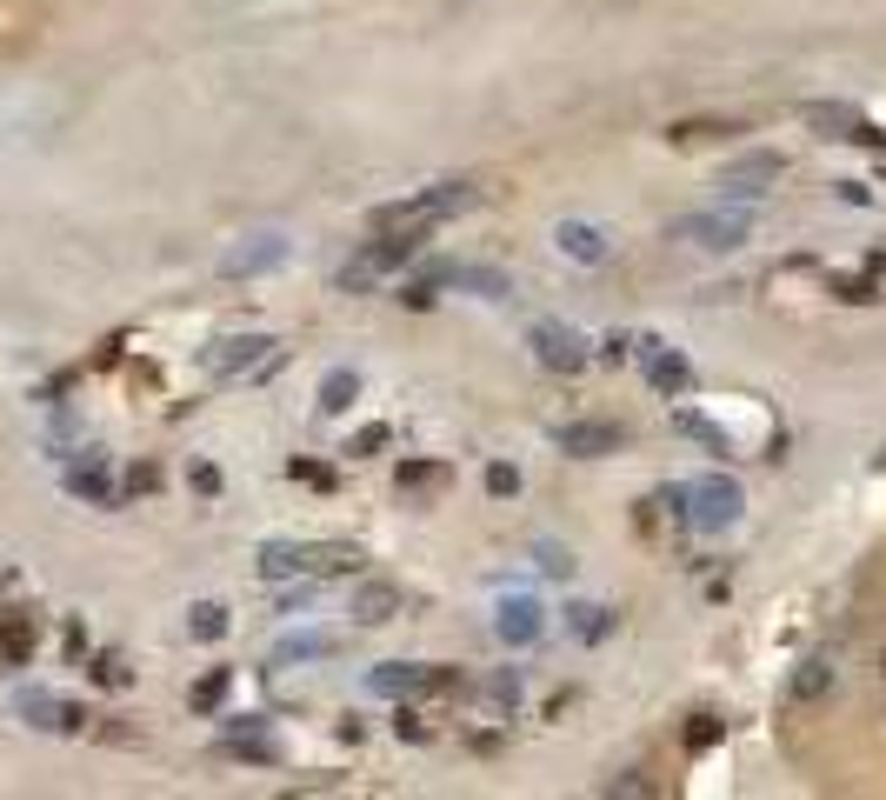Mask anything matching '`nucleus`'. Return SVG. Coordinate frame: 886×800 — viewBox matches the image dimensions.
I'll return each instance as SVG.
<instances>
[{"label":"nucleus","instance_id":"f257e3e1","mask_svg":"<svg viewBox=\"0 0 886 800\" xmlns=\"http://www.w3.org/2000/svg\"><path fill=\"white\" fill-rule=\"evenodd\" d=\"M460 207H474V187H467V180H440V187H427V194H414V200L374 207V234H420V227H434V220H447V214H460Z\"/></svg>","mask_w":886,"mask_h":800},{"label":"nucleus","instance_id":"f03ea898","mask_svg":"<svg viewBox=\"0 0 886 800\" xmlns=\"http://www.w3.org/2000/svg\"><path fill=\"white\" fill-rule=\"evenodd\" d=\"M747 234H754V214H747V200H720V207H707V214H687V220H674V240H687V247H707V254H734Z\"/></svg>","mask_w":886,"mask_h":800},{"label":"nucleus","instance_id":"7ed1b4c3","mask_svg":"<svg viewBox=\"0 0 886 800\" xmlns=\"http://www.w3.org/2000/svg\"><path fill=\"white\" fill-rule=\"evenodd\" d=\"M740 507H747V494L727 474H707V481L687 487V527H700V534H727L740 521Z\"/></svg>","mask_w":886,"mask_h":800},{"label":"nucleus","instance_id":"20e7f679","mask_svg":"<svg viewBox=\"0 0 886 800\" xmlns=\"http://www.w3.org/2000/svg\"><path fill=\"white\" fill-rule=\"evenodd\" d=\"M367 688H374L380 701H414V694H454L460 674H454V668H407V661H387V668L367 674Z\"/></svg>","mask_w":886,"mask_h":800},{"label":"nucleus","instance_id":"39448f33","mask_svg":"<svg viewBox=\"0 0 886 800\" xmlns=\"http://www.w3.org/2000/svg\"><path fill=\"white\" fill-rule=\"evenodd\" d=\"M414 254H420V234H394V240H374L367 254H354V260L340 267V287H347V294H367V287H374L380 274L407 267Z\"/></svg>","mask_w":886,"mask_h":800},{"label":"nucleus","instance_id":"423d86ee","mask_svg":"<svg viewBox=\"0 0 886 800\" xmlns=\"http://www.w3.org/2000/svg\"><path fill=\"white\" fill-rule=\"evenodd\" d=\"M200 361H207V374H213V381H233V374L267 367V361H273V340H267V334H227V340H213Z\"/></svg>","mask_w":886,"mask_h":800},{"label":"nucleus","instance_id":"0eeeda50","mask_svg":"<svg viewBox=\"0 0 886 800\" xmlns=\"http://www.w3.org/2000/svg\"><path fill=\"white\" fill-rule=\"evenodd\" d=\"M774 180H780V154H740L720 174V200H760Z\"/></svg>","mask_w":886,"mask_h":800},{"label":"nucleus","instance_id":"6e6552de","mask_svg":"<svg viewBox=\"0 0 886 800\" xmlns=\"http://www.w3.org/2000/svg\"><path fill=\"white\" fill-rule=\"evenodd\" d=\"M534 361H540L547 374H580V367H587V340H580L574 327H560V320H540V327H534Z\"/></svg>","mask_w":886,"mask_h":800},{"label":"nucleus","instance_id":"1a4fd4ad","mask_svg":"<svg viewBox=\"0 0 886 800\" xmlns=\"http://www.w3.org/2000/svg\"><path fill=\"white\" fill-rule=\"evenodd\" d=\"M494 634H500L507 648H534V641L547 634V608H540L534 594H507V601L494 608Z\"/></svg>","mask_w":886,"mask_h":800},{"label":"nucleus","instance_id":"9d476101","mask_svg":"<svg viewBox=\"0 0 886 800\" xmlns=\"http://www.w3.org/2000/svg\"><path fill=\"white\" fill-rule=\"evenodd\" d=\"M280 260H287V240L280 234H253V240H240V247L220 254V274L227 280H253V274H273Z\"/></svg>","mask_w":886,"mask_h":800},{"label":"nucleus","instance_id":"9b49d317","mask_svg":"<svg viewBox=\"0 0 886 800\" xmlns=\"http://www.w3.org/2000/svg\"><path fill=\"white\" fill-rule=\"evenodd\" d=\"M620 447H627L620 421H567L560 427V454H574V461H600V454H620Z\"/></svg>","mask_w":886,"mask_h":800},{"label":"nucleus","instance_id":"f8f14e48","mask_svg":"<svg viewBox=\"0 0 886 800\" xmlns=\"http://www.w3.org/2000/svg\"><path fill=\"white\" fill-rule=\"evenodd\" d=\"M634 354L647 361V374H654L660 394H687V387H694V367H687L680 354H667V340H634Z\"/></svg>","mask_w":886,"mask_h":800},{"label":"nucleus","instance_id":"ddd939ff","mask_svg":"<svg viewBox=\"0 0 886 800\" xmlns=\"http://www.w3.org/2000/svg\"><path fill=\"white\" fill-rule=\"evenodd\" d=\"M554 247H560L567 260H580V267H600V260H607V234H600L594 220H560V227H554Z\"/></svg>","mask_w":886,"mask_h":800},{"label":"nucleus","instance_id":"4468645a","mask_svg":"<svg viewBox=\"0 0 886 800\" xmlns=\"http://www.w3.org/2000/svg\"><path fill=\"white\" fill-rule=\"evenodd\" d=\"M394 614H400V587L394 581H360L354 587V621L360 628H387Z\"/></svg>","mask_w":886,"mask_h":800},{"label":"nucleus","instance_id":"2eb2a0df","mask_svg":"<svg viewBox=\"0 0 886 800\" xmlns=\"http://www.w3.org/2000/svg\"><path fill=\"white\" fill-rule=\"evenodd\" d=\"M33 641H40L33 614H0V668H27L33 661Z\"/></svg>","mask_w":886,"mask_h":800},{"label":"nucleus","instance_id":"dca6fc26","mask_svg":"<svg viewBox=\"0 0 886 800\" xmlns=\"http://www.w3.org/2000/svg\"><path fill=\"white\" fill-rule=\"evenodd\" d=\"M440 280H447V287H467V294H480V300H507V294H514L500 267H440Z\"/></svg>","mask_w":886,"mask_h":800},{"label":"nucleus","instance_id":"f3484780","mask_svg":"<svg viewBox=\"0 0 886 800\" xmlns=\"http://www.w3.org/2000/svg\"><path fill=\"white\" fill-rule=\"evenodd\" d=\"M67 494H80V501H93V507H107V501H113V481H107L100 454H87L80 467H67Z\"/></svg>","mask_w":886,"mask_h":800},{"label":"nucleus","instance_id":"a211bd4d","mask_svg":"<svg viewBox=\"0 0 886 800\" xmlns=\"http://www.w3.org/2000/svg\"><path fill=\"white\" fill-rule=\"evenodd\" d=\"M227 754H233V761H253V768H273V761H280V741H273L267 728H233V734H227Z\"/></svg>","mask_w":886,"mask_h":800},{"label":"nucleus","instance_id":"6ab92c4d","mask_svg":"<svg viewBox=\"0 0 886 800\" xmlns=\"http://www.w3.org/2000/svg\"><path fill=\"white\" fill-rule=\"evenodd\" d=\"M567 634H574V641H607V634H614V608L574 601V608H567Z\"/></svg>","mask_w":886,"mask_h":800},{"label":"nucleus","instance_id":"aec40b11","mask_svg":"<svg viewBox=\"0 0 886 800\" xmlns=\"http://www.w3.org/2000/svg\"><path fill=\"white\" fill-rule=\"evenodd\" d=\"M260 574H267V581H293V574H307V547H293V541H267V547H260Z\"/></svg>","mask_w":886,"mask_h":800},{"label":"nucleus","instance_id":"412c9836","mask_svg":"<svg viewBox=\"0 0 886 800\" xmlns=\"http://www.w3.org/2000/svg\"><path fill=\"white\" fill-rule=\"evenodd\" d=\"M327 654H340V641H334V634H287V641L273 648V661H280V668H293V661H327Z\"/></svg>","mask_w":886,"mask_h":800},{"label":"nucleus","instance_id":"4be33fe9","mask_svg":"<svg viewBox=\"0 0 886 800\" xmlns=\"http://www.w3.org/2000/svg\"><path fill=\"white\" fill-rule=\"evenodd\" d=\"M520 688H527V681H520V668H500V674H494V681L480 688L487 714H494V721H500V714H514V708H520Z\"/></svg>","mask_w":886,"mask_h":800},{"label":"nucleus","instance_id":"5701e85b","mask_svg":"<svg viewBox=\"0 0 886 800\" xmlns=\"http://www.w3.org/2000/svg\"><path fill=\"white\" fill-rule=\"evenodd\" d=\"M354 401H360V374H354V367H334V374L320 381V407H327V414H347Z\"/></svg>","mask_w":886,"mask_h":800},{"label":"nucleus","instance_id":"b1692460","mask_svg":"<svg viewBox=\"0 0 886 800\" xmlns=\"http://www.w3.org/2000/svg\"><path fill=\"white\" fill-rule=\"evenodd\" d=\"M787 694H794V701H820V694H834V668H827V661H800L794 681H787Z\"/></svg>","mask_w":886,"mask_h":800},{"label":"nucleus","instance_id":"393cba45","mask_svg":"<svg viewBox=\"0 0 886 800\" xmlns=\"http://www.w3.org/2000/svg\"><path fill=\"white\" fill-rule=\"evenodd\" d=\"M347 567H360V547H347V541L307 547V574H347Z\"/></svg>","mask_w":886,"mask_h":800},{"label":"nucleus","instance_id":"a878e982","mask_svg":"<svg viewBox=\"0 0 886 800\" xmlns=\"http://www.w3.org/2000/svg\"><path fill=\"white\" fill-rule=\"evenodd\" d=\"M440 481H447V467H434V461H407V467L394 474L400 494H427V487H440Z\"/></svg>","mask_w":886,"mask_h":800},{"label":"nucleus","instance_id":"bb28decb","mask_svg":"<svg viewBox=\"0 0 886 800\" xmlns=\"http://www.w3.org/2000/svg\"><path fill=\"white\" fill-rule=\"evenodd\" d=\"M187 634H193V641H220V634H227V608H220V601H200V608L187 614Z\"/></svg>","mask_w":886,"mask_h":800},{"label":"nucleus","instance_id":"cd10ccee","mask_svg":"<svg viewBox=\"0 0 886 800\" xmlns=\"http://www.w3.org/2000/svg\"><path fill=\"white\" fill-rule=\"evenodd\" d=\"M674 434H687V441H700V447H714V454H727V434H720L714 421H700V414H674Z\"/></svg>","mask_w":886,"mask_h":800},{"label":"nucleus","instance_id":"c85d7f7f","mask_svg":"<svg viewBox=\"0 0 886 800\" xmlns=\"http://www.w3.org/2000/svg\"><path fill=\"white\" fill-rule=\"evenodd\" d=\"M720 134H740V127H720V120H680V127H667V140H680V147H694V140H720Z\"/></svg>","mask_w":886,"mask_h":800},{"label":"nucleus","instance_id":"c756f323","mask_svg":"<svg viewBox=\"0 0 886 800\" xmlns=\"http://www.w3.org/2000/svg\"><path fill=\"white\" fill-rule=\"evenodd\" d=\"M187 701H193V714H213V708L227 701V668H213V674H207V681H200Z\"/></svg>","mask_w":886,"mask_h":800},{"label":"nucleus","instance_id":"7c9ffc66","mask_svg":"<svg viewBox=\"0 0 886 800\" xmlns=\"http://www.w3.org/2000/svg\"><path fill=\"white\" fill-rule=\"evenodd\" d=\"M720 734H727V721H720V714H694V721H687V748H694V754H707Z\"/></svg>","mask_w":886,"mask_h":800},{"label":"nucleus","instance_id":"2f4dec72","mask_svg":"<svg viewBox=\"0 0 886 800\" xmlns=\"http://www.w3.org/2000/svg\"><path fill=\"white\" fill-rule=\"evenodd\" d=\"M487 494H494V501H514V494H520V467L494 461V467H487Z\"/></svg>","mask_w":886,"mask_h":800},{"label":"nucleus","instance_id":"473e14b6","mask_svg":"<svg viewBox=\"0 0 886 800\" xmlns=\"http://www.w3.org/2000/svg\"><path fill=\"white\" fill-rule=\"evenodd\" d=\"M607 794H614V800H647V794H654V781H640V774H620V781H607Z\"/></svg>","mask_w":886,"mask_h":800},{"label":"nucleus","instance_id":"72a5a7b5","mask_svg":"<svg viewBox=\"0 0 886 800\" xmlns=\"http://www.w3.org/2000/svg\"><path fill=\"white\" fill-rule=\"evenodd\" d=\"M834 294H840V300H854V307L880 300V287H874V280H834Z\"/></svg>","mask_w":886,"mask_h":800},{"label":"nucleus","instance_id":"f704fd0d","mask_svg":"<svg viewBox=\"0 0 886 800\" xmlns=\"http://www.w3.org/2000/svg\"><path fill=\"white\" fill-rule=\"evenodd\" d=\"M287 474H293V481H307V487H334V467H320V461H293Z\"/></svg>","mask_w":886,"mask_h":800},{"label":"nucleus","instance_id":"c9c22d12","mask_svg":"<svg viewBox=\"0 0 886 800\" xmlns=\"http://www.w3.org/2000/svg\"><path fill=\"white\" fill-rule=\"evenodd\" d=\"M93 681H100V688H127V668H120L113 654H100V661H93Z\"/></svg>","mask_w":886,"mask_h":800},{"label":"nucleus","instance_id":"e433bc0d","mask_svg":"<svg viewBox=\"0 0 886 800\" xmlns=\"http://www.w3.org/2000/svg\"><path fill=\"white\" fill-rule=\"evenodd\" d=\"M193 487H200V494H220V467H207V461H193Z\"/></svg>","mask_w":886,"mask_h":800},{"label":"nucleus","instance_id":"4c0bfd02","mask_svg":"<svg viewBox=\"0 0 886 800\" xmlns=\"http://www.w3.org/2000/svg\"><path fill=\"white\" fill-rule=\"evenodd\" d=\"M540 567H547V574H574V554H560V547H540Z\"/></svg>","mask_w":886,"mask_h":800},{"label":"nucleus","instance_id":"58836bf2","mask_svg":"<svg viewBox=\"0 0 886 800\" xmlns=\"http://www.w3.org/2000/svg\"><path fill=\"white\" fill-rule=\"evenodd\" d=\"M394 728H400V741H427V721H420V714H407V708H400V721H394Z\"/></svg>","mask_w":886,"mask_h":800},{"label":"nucleus","instance_id":"ea45409f","mask_svg":"<svg viewBox=\"0 0 886 800\" xmlns=\"http://www.w3.org/2000/svg\"><path fill=\"white\" fill-rule=\"evenodd\" d=\"M360 454H374V447H387V427H360V441H354Z\"/></svg>","mask_w":886,"mask_h":800},{"label":"nucleus","instance_id":"a19ab883","mask_svg":"<svg viewBox=\"0 0 886 800\" xmlns=\"http://www.w3.org/2000/svg\"><path fill=\"white\" fill-rule=\"evenodd\" d=\"M880 668H886V661H880Z\"/></svg>","mask_w":886,"mask_h":800},{"label":"nucleus","instance_id":"79ce46f5","mask_svg":"<svg viewBox=\"0 0 886 800\" xmlns=\"http://www.w3.org/2000/svg\"><path fill=\"white\" fill-rule=\"evenodd\" d=\"M880 167H886V160H880Z\"/></svg>","mask_w":886,"mask_h":800}]
</instances>
